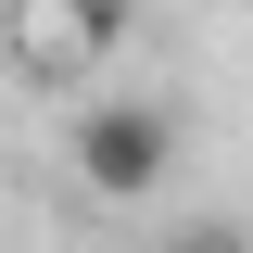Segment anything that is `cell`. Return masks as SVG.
I'll list each match as a JSON object with an SVG mask.
<instances>
[{"mask_svg":"<svg viewBox=\"0 0 253 253\" xmlns=\"http://www.w3.org/2000/svg\"><path fill=\"white\" fill-rule=\"evenodd\" d=\"M114 38H126V13H101V0H13L0 13V51L38 89H89L101 63H114Z\"/></svg>","mask_w":253,"mask_h":253,"instance_id":"2","label":"cell"},{"mask_svg":"<svg viewBox=\"0 0 253 253\" xmlns=\"http://www.w3.org/2000/svg\"><path fill=\"white\" fill-rule=\"evenodd\" d=\"M76 177L101 190V203H152L165 177H177V114L165 101H126V89H101V101H76Z\"/></svg>","mask_w":253,"mask_h":253,"instance_id":"1","label":"cell"},{"mask_svg":"<svg viewBox=\"0 0 253 253\" xmlns=\"http://www.w3.org/2000/svg\"><path fill=\"white\" fill-rule=\"evenodd\" d=\"M177 253H253V228H190Z\"/></svg>","mask_w":253,"mask_h":253,"instance_id":"3","label":"cell"}]
</instances>
